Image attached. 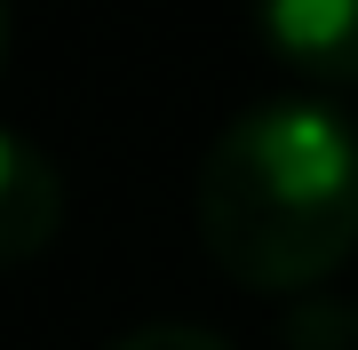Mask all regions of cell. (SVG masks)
Instances as JSON below:
<instances>
[{
    "instance_id": "obj_1",
    "label": "cell",
    "mask_w": 358,
    "mask_h": 350,
    "mask_svg": "<svg viewBox=\"0 0 358 350\" xmlns=\"http://www.w3.org/2000/svg\"><path fill=\"white\" fill-rule=\"evenodd\" d=\"M199 239L239 286L294 295L358 247V128L327 96H263L199 159Z\"/></svg>"
},
{
    "instance_id": "obj_2",
    "label": "cell",
    "mask_w": 358,
    "mask_h": 350,
    "mask_svg": "<svg viewBox=\"0 0 358 350\" xmlns=\"http://www.w3.org/2000/svg\"><path fill=\"white\" fill-rule=\"evenodd\" d=\"M263 48L310 88L358 80V0H255Z\"/></svg>"
},
{
    "instance_id": "obj_3",
    "label": "cell",
    "mask_w": 358,
    "mask_h": 350,
    "mask_svg": "<svg viewBox=\"0 0 358 350\" xmlns=\"http://www.w3.org/2000/svg\"><path fill=\"white\" fill-rule=\"evenodd\" d=\"M64 223V175L32 136H16L0 119V263H24L56 239Z\"/></svg>"
},
{
    "instance_id": "obj_4",
    "label": "cell",
    "mask_w": 358,
    "mask_h": 350,
    "mask_svg": "<svg viewBox=\"0 0 358 350\" xmlns=\"http://www.w3.org/2000/svg\"><path fill=\"white\" fill-rule=\"evenodd\" d=\"M112 350H231L215 326H183V319H159V326H136V335H120Z\"/></svg>"
},
{
    "instance_id": "obj_5",
    "label": "cell",
    "mask_w": 358,
    "mask_h": 350,
    "mask_svg": "<svg viewBox=\"0 0 358 350\" xmlns=\"http://www.w3.org/2000/svg\"><path fill=\"white\" fill-rule=\"evenodd\" d=\"M0 56H8V0H0Z\"/></svg>"
}]
</instances>
